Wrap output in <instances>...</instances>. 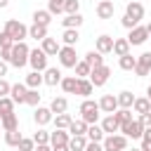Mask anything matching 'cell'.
I'll list each match as a JSON object with an SVG mask.
<instances>
[{
    "instance_id": "cell-1",
    "label": "cell",
    "mask_w": 151,
    "mask_h": 151,
    "mask_svg": "<svg viewBox=\"0 0 151 151\" xmlns=\"http://www.w3.org/2000/svg\"><path fill=\"white\" fill-rule=\"evenodd\" d=\"M28 52H31V47L21 40V42H14L12 45V52H9V61L7 64H12L14 68H24L26 64H28Z\"/></svg>"
},
{
    "instance_id": "cell-2",
    "label": "cell",
    "mask_w": 151,
    "mask_h": 151,
    "mask_svg": "<svg viewBox=\"0 0 151 151\" xmlns=\"http://www.w3.org/2000/svg\"><path fill=\"white\" fill-rule=\"evenodd\" d=\"M80 118L87 123V125H92V123H97L99 120V101H94V99H83V104H80Z\"/></svg>"
},
{
    "instance_id": "cell-3",
    "label": "cell",
    "mask_w": 151,
    "mask_h": 151,
    "mask_svg": "<svg viewBox=\"0 0 151 151\" xmlns=\"http://www.w3.org/2000/svg\"><path fill=\"white\" fill-rule=\"evenodd\" d=\"M2 31H7V33H9V38H12L14 42H21V40H26V38H28V26H26V24H21V21H17V19H7Z\"/></svg>"
},
{
    "instance_id": "cell-4",
    "label": "cell",
    "mask_w": 151,
    "mask_h": 151,
    "mask_svg": "<svg viewBox=\"0 0 151 151\" xmlns=\"http://www.w3.org/2000/svg\"><path fill=\"white\" fill-rule=\"evenodd\" d=\"M101 149L104 151H127V137L116 132V134H106L101 139Z\"/></svg>"
},
{
    "instance_id": "cell-5",
    "label": "cell",
    "mask_w": 151,
    "mask_h": 151,
    "mask_svg": "<svg viewBox=\"0 0 151 151\" xmlns=\"http://www.w3.org/2000/svg\"><path fill=\"white\" fill-rule=\"evenodd\" d=\"M57 57H59V64H61L64 68H73V66L80 61L78 54H76V47H71V45H61L59 52H57Z\"/></svg>"
},
{
    "instance_id": "cell-6",
    "label": "cell",
    "mask_w": 151,
    "mask_h": 151,
    "mask_svg": "<svg viewBox=\"0 0 151 151\" xmlns=\"http://www.w3.org/2000/svg\"><path fill=\"white\" fill-rule=\"evenodd\" d=\"M109 76H111V68H109L106 64H101V66H94L87 78H90V83H92L94 87H104V85L109 83Z\"/></svg>"
},
{
    "instance_id": "cell-7",
    "label": "cell",
    "mask_w": 151,
    "mask_h": 151,
    "mask_svg": "<svg viewBox=\"0 0 151 151\" xmlns=\"http://www.w3.org/2000/svg\"><path fill=\"white\" fill-rule=\"evenodd\" d=\"M118 132H120V134H125L127 139H130V137H132V139H142V134H144V125L139 123V118H137V120L132 118V120H127V123H123Z\"/></svg>"
},
{
    "instance_id": "cell-8",
    "label": "cell",
    "mask_w": 151,
    "mask_h": 151,
    "mask_svg": "<svg viewBox=\"0 0 151 151\" xmlns=\"http://www.w3.org/2000/svg\"><path fill=\"white\" fill-rule=\"evenodd\" d=\"M28 66L33 68V71H45L47 68V54L40 50V47H35V50H31L28 52Z\"/></svg>"
},
{
    "instance_id": "cell-9",
    "label": "cell",
    "mask_w": 151,
    "mask_h": 151,
    "mask_svg": "<svg viewBox=\"0 0 151 151\" xmlns=\"http://www.w3.org/2000/svg\"><path fill=\"white\" fill-rule=\"evenodd\" d=\"M149 40V31H146V26H134V28H130V35H127V42H130V47L132 45H144Z\"/></svg>"
},
{
    "instance_id": "cell-10",
    "label": "cell",
    "mask_w": 151,
    "mask_h": 151,
    "mask_svg": "<svg viewBox=\"0 0 151 151\" xmlns=\"http://www.w3.org/2000/svg\"><path fill=\"white\" fill-rule=\"evenodd\" d=\"M52 118H54V113L50 111V106H35V111H33V120H35V125L38 127H45L47 123H52Z\"/></svg>"
},
{
    "instance_id": "cell-11",
    "label": "cell",
    "mask_w": 151,
    "mask_h": 151,
    "mask_svg": "<svg viewBox=\"0 0 151 151\" xmlns=\"http://www.w3.org/2000/svg\"><path fill=\"white\" fill-rule=\"evenodd\" d=\"M134 73H137L139 78H144V76H149V73H151V52H142V54L137 57Z\"/></svg>"
},
{
    "instance_id": "cell-12",
    "label": "cell",
    "mask_w": 151,
    "mask_h": 151,
    "mask_svg": "<svg viewBox=\"0 0 151 151\" xmlns=\"http://www.w3.org/2000/svg\"><path fill=\"white\" fill-rule=\"evenodd\" d=\"M61 71L57 68V66H47L45 71H42V83L45 85H50V87H54V85H59L61 83Z\"/></svg>"
},
{
    "instance_id": "cell-13",
    "label": "cell",
    "mask_w": 151,
    "mask_h": 151,
    "mask_svg": "<svg viewBox=\"0 0 151 151\" xmlns=\"http://www.w3.org/2000/svg\"><path fill=\"white\" fill-rule=\"evenodd\" d=\"M94 12H97L99 19H113V12H116L113 0H99L97 7H94Z\"/></svg>"
},
{
    "instance_id": "cell-14",
    "label": "cell",
    "mask_w": 151,
    "mask_h": 151,
    "mask_svg": "<svg viewBox=\"0 0 151 151\" xmlns=\"http://www.w3.org/2000/svg\"><path fill=\"white\" fill-rule=\"evenodd\" d=\"M26 92H28L26 83H17V85L9 87V97H12L14 104H26Z\"/></svg>"
},
{
    "instance_id": "cell-15",
    "label": "cell",
    "mask_w": 151,
    "mask_h": 151,
    "mask_svg": "<svg viewBox=\"0 0 151 151\" xmlns=\"http://www.w3.org/2000/svg\"><path fill=\"white\" fill-rule=\"evenodd\" d=\"M59 47H61V45H59V40H57V38H50V35H47V38H42V40H40V50H42L47 57H57Z\"/></svg>"
},
{
    "instance_id": "cell-16",
    "label": "cell",
    "mask_w": 151,
    "mask_h": 151,
    "mask_svg": "<svg viewBox=\"0 0 151 151\" xmlns=\"http://www.w3.org/2000/svg\"><path fill=\"white\" fill-rule=\"evenodd\" d=\"M125 14L132 17L134 21H139V19H144V5L137 2V0H130V2L125 5Z\"/></svg>"
},
{
    "instance_id": "cell-17",
    "label": "cell",
    "mask_w": 151,
    "mask_h": 151,
    "mask_svg": "<svg viewBox=\"0 0 151 151\" xmlns=\"http://www.w3.org/2000/svg\"><path fill=\"white\" fill-rule=\"evenodd\" d=\"M101 130H104V134H116V132L120 130V123L116 120L113 113H106V116H104V120H101Z\"/></svg>"
},
{
    "instance_id": "cell-18",
    "label": "cell",
    "mask_w": 151,
    "mask_h": 151,
    "mask_svg": "<svg viewBox=\"0 0 151 151\" xmlns=\"http://www.w3.org/2000/svg\"><path fill=\"white\" fill-rule=\"evenodd\" d=\"M71 134L68 130H61V127H54V132H50V146H59V144H68Z\"/></svg>"
},
{
    "instance_id": "cell-19",
    "label": "cell",
    "mask_w": 151,
    "mask_h": 151,
    "mask_svg": "<svg viewBox=\"0 0 151 151\" xmlns=\"http://www.w3.org/2000/svg\"><path fill=\"white\" fill-rule=\"evenodd\" d=\"M118 109V99H116V94H104L101 99H99V111H104V113H113Z\"/></svg>"
},
{
    "instance_id": "cell-20",
    "label": "cell",
    "mask_w": 151,
    "mask_h": 151,
    "mask_svg": "<svg viewBox=\"0 0 151 151\" xmlns=\"http://www.w3.org/2000/svg\"><path fill=\"white\" fill-rule=\"evenodd\" d=\"M94 50H97V52H101V54H109V52L113 50V38H111V35H106V33H104V35H99V38H97V42H94Z\"/></svg>"
},
{
    "instance_id": "cell-21",
    "label": "cell",
    "mask_w": 151,
    "mask_h": 151,
    "mask_svg": "<svg viewBox=\"0 0 151 151\" xmlns=\"http://www.w3.org/2000/svg\"><path fill=\"white\" fill-rule=\"evenodd\" d=\"M92 92H94V85L90 83V78H78V87H76V94H80L83 99H87Z\"/></svg>"
},
{
    "instance_id": "cell-22",
    "label": "cell",
    "mask_w": 151,
    "mask_h": 151,
    "mask_svg": "<svg viewBox=\"0 0 151 151\" xmlns=\"http://www.w3.org/2000/svg\"><path fill=\"white\" fill-rule=\"evenodd\" d=\"M61 26H64V28H80V26H83V14H80V12L66 14V17L61 19Z\"/></svg>"
},
{
    "instance_id": "cell-23",
    "label": "cell",
    "mask_w": 151,
    "mask_h": 151,
    "mask_svg": "<svg viewBox=\"0 0 151 151\" xmlns=\"http://www.w3.org/2000/svg\"><path fill=\"white\" fill-rule=\"evenodd\" d=\"M85 137H87V142H101V139H104L106 134H104L101 125L92 123V125H87V132H85Z\"/></svg>"
},
{
    "instance_id": "cell-24",
    "label": "cell",
    "mask_w": 151,
    "mask_h": 151,
    "mask_svg": "<svg viewBox=\"0 0 151 151\" xmlns=\"http://www.w3.org/2000/svg\"><path fill=\"white\" fill-rule=\"evenodd\" d=\"M78 38H80L78 28H64V33H61V42L64 45H71V47L78 45Z\"/></svg>"
},
{
    "instance_id": "cell-25",
    "label": "cell",
    "mask_w": 151,
    "mask_h": 151,
    "mask_svg": "<svg viewBox=\"0 0 151 151\" xmlns=\"http://www.w3.org/2000/svg\"><path fill=\"white\" fill-rule=\"evenodd\" d=\"M26 87H31V90H40V85H42V73L40 71H31V73H26Z\"/></svg>"
},
{
    "instance_id": "cell-26",
    "label": "cell",
    "mask_w": 151,
    "mask_h": 151,
    "mask_svg": "<svg viewBox=\"0 0 151 151\" xmlns=\"http://www.w3.org/2000/svg\"><path fill=\"white\" fill-rule=\"evenodd\" d=\"M116 99H118V109H132V104H134V94H132V92H127V90L118 92V94H116Z\"/></svg>"
},
{
    "instance_id": "cell-27",
    "label": "cell",
    "mask_w": 151,
    "mask_h": 151,
    "mask_svg": "<svg viewBox=\"0 0 151 151\" xmlns=\"http://www.w3.org/2000/svg\"><path fill=\"white\" fill-rule=\"evenodd\" d=\"M85 146H87V137L85 134H71V139H68V149L71 151H85Z\"/></svg>"
},
{
    "instance_id": "cell-28",
    "label": "cell",
    "mask_w": 151,
    "mask_h": 151,
    "mask_svg": "<svg viewBox=\"0 0 151 151\" xmlns=\"http://www.w3.org/2000/svg\"><path fill=\"white\" fill-rule=\"evenodd\" d=\"M132 111L134 113H149L151 111V101H149V97H134V104H132Z\"/></svg>"
},
{
    "instance_id": "cell-29",
    "label": "cell",
    "mask_w": 151,
    "mask_h": 151,
    "mask_svg": "<svg viewBox=\"0 0 151 151\" xmlns=\"http://www.w3.org/2000/svg\"><path fill=\"white\" fill-rule=\"evenodd\" d=\"M111 52L118 54V57L127 54V52H130V42H127V38H113V50H111Z\"/></svg>"
},
{
    "instance_id": "cell-30",
    "label": "cell",
    "mask_w": 151,
    "mask_h": 151,
    "mask_svg": "<svg viewBox=\"0 0 151 151\" xmlns=\"http://www.w3.org/2000/svg\"><path fill=\"white\" fill-rule=\"evenodd\" d=\"M59 85H61V90H64L66 94H76V87H78V78H76V76H64Z\"/></svg>"
},
{
    "instance_id": "cell-31",
    "label": "cell",
    "mask_w": 151,
    "mask_h": 151,
    "mask_svg": "<svg viewBox=\"0 0 151 151\" xmlns=\"http://www.w3.org/2000/svg\"><path fill=\"white\" fill-rule=\"evenodd\" d=\"M0 123H2V130H5V132H7V130H17V127H19V116L12 111V113L2 116V118H0Z\"/></svg>"
},
{
    "instance_id": "cell-32",
    "label": "cell",
    "mask_w": 151,
    "mask_h": 151,
    "mask_svg": "<svg viewBox=\"0 0 151 151\" xmlns=\"http://www.w3.org/2000/svg\"><path fill=\"white\" fill-rule=\"evenodd\" d=\"M33 24L50 26V24H52V14H50L47 9H35V12H33Z\"/></svg>"
},
{
    "instance_id": "cell-33",
    "label": "cell",
    "mask_w": 151,
    "mask_h": 151,
    "mask_svg": "<svg viewBox=\"0 0 151 151\" xmlns=\"http://www.w3.org/2000/svg\"><path fill=\"white\" fill-rule=\"evenodd\" d=\"M28 38H33V40H42V38H47V26L31 24V26H28Z\"/></svg>"
},
{
    "instance_id": "cell-34",
    "label": "cell",
    "mask_w": 151,
    "mask_h": 151,
    "mask_svg": "<svg viewBox=\"0 0 151 151\" xmlns=\"http://www.w3.org/2000/svg\"><path fill=\"white\" fill-rule=\"evenodd\" d=\"M118 66H120L123 71H134V66H137V57H132V54L127 52V54L118 57Z\"/></svg>"
},
{
    "instance_id": "cell-35",
    "label": "cell",
    "mask_w": 151,
    "mask_h": 151,
    "mask_svg": "<svg viewBox=\"0 0 151 151\" xmlns=\"http://www.w3.org/2000/svg\"><path fill=\"white\" fill-rule=\"evenodd\" d=\"M66 109H68L66 97H54V99L50 101V111H52V113H66Z\"/></svg>"
},
{
    "instance_id": "cell-36",
    "label": "cell",
    "mask_w": 151,
    "mask_h": 151,
    "mask_svg": "<svg viewBox=\"0 0 151 151\" xmlns=\"http://www.w3.org/2000/svg\"><path fill=\"white\" fill-rule=\"evenodd\" d=\"M85 132H87V123H85L83 118L71 120V125H68V134H85Z\"/></svg>"
},
{
    "instance_id": "cell-37",
    "label": "cell",
    "mask_w": 151,
    "mask_h": 151,
    "mask_svg": "<svg viewBox=\"0 0 151 151\" xmlns=\"http://www.w3.org/2000/svg\"><path fill=\"white\" fill-rule=\"evenodd\" d=\"M85 61L94 68V66H101L104 64V57H101V52H97V50H90L87 54H85Z\"/></svg>"
},
{
    "instance_id": "cell-38",
    "label": "cell",
    "mask_w": 151,
    "mask_h": 151,
    "mask_svg": "<svg viewBox=\"0 0 151 151\" xmlns=\"http://www.w3.org/2000/svg\"><path fill=\"white\" fill-rule=\"evenodd\" d=\"M52 120H54V127H61V130H68V125H71V120H73V118H71L68 113H57V116H54Z\"/></svg>"
},
{
    "instance_id": "cell-39",
    "label": "cell",
    "mask_w": 151,
    "mask_h": 151,
    "mask_svg": "<svg viewBox=\"0 0 151 151\" xmlns=\"http://www.w3.org/2000/svg\"><path fill=\"white\" fill-rule=\"evenodd\" d=\"M21 137H24V134L19 132V127H17V130H7V132H5V144H7V146H17Z\"/></svg>"
},
{
    "instance_id": "cell-40",
    "label": "cell",
    "mask_w": 151,
    "mask_h": 151,
    "mask_svg": "<svg viewBox=\"0 0 151 151\" xmlns=\"http://www.w3.org/2000/svg\"><path fill=\"white\" fill-rule=\"evenodd\" d=\"M73 68H76V78H87V76H90V71H92V66H90L85 59H83V61H78Z\"/></svg>"
},
{
    "instance_id": "cell-41",
    "label": "cell",
    "mask_w": 151,
    "mask_h": 151,
    "mask_svg": "<svg viewBox=\"0 0 151 151\" xmlns=\"http://www.w3.org/2000/svg\"><path fill=\"white\" fill-rule=\"evenodd\" d=\"M12 111H14V101H12V97H0V118L7 116V113H12Z\"/></svg>"
},
{
    "instance_id": "cell-42",
    "label": "cell",
    "mask_w": 151,
    "mask_h": 151,
    "mask_svg": "<svg viewBox=\"0 0 151 151\" xmlns=\"http://www.w3.org/2000/svg\"><path fill=\"white\" fill-rule=\"evenodd\" d=\"M113 116H116V120L123 125V123L132 120V109H116V111H113Z\"/></svg>"
},
{
    "instance_id": "cell-43",
    "label": "cell",
    "mask_w": 151,
    "mask_h": 151,
    "mask_svg": "<svg viewBox=\"0 0 151 151\" xmlns=\"http://www.w3.org/2000/svg\"><path fill=\"white\" fill-rule=\"evenodd\" d=\"M47 12L54 17V14H61L64 12V0H47Z\"/></svg>"
},
{
    "instance_id": "cell-44",
    "label": "cell",
    "mask_w": 151,
    "mask_h": 151,
    "mask_svg": "<svg viewBox=\"0 0 151 151\" xmlns=\"http://www.w3.org/2000/svg\"><path fill=\"white\" fill-rule=\"evenodd\" d=\"M40 97H42V94H40L38 90H31V87H28V92H26V104H28V106H38V104H40Z\"/></svg>"
},
{
    "instance_id": "cell-45",
    "label": "cell",
    "mask_w": 151,
    "mask_h": 151,
    "mask_svg": "<svg viewBox=\"0 0 151 151\" xmlns=\"http://www.w3.org/2000/svg\"><path fill=\"white\" fill-rule=\"evenodd\" d=\"M17 149H19V151H33V149H35L33 137H21V139H19V144H17Z\"/></svg>"
},
{
    "instance_id": "cell-46",
    "label": "cell",
    "mask_w": 151,
    "mask_h": 151,
    "mask_svg": "<svg viewBox=\"0 0 151 151\" xmlns=\"http://www.w3.org/2000/svg\"><path fill=\"white\" fill-rule=\"evenodd\" d=\"M80 12V0H64V14H76Z\"/></svg>"
},
{
    "instance_id": "cell-47",
    "label": "cell",
    "mask_w": 151,
    "mask_h": 151,
    "mask_svg": "<svg viewBox=\"0 0 151 151\" xmlns=\"http://www.w3.org/2000/svg\"><path fill=\"white\" fill-rule=\"evenodd\" d=\"M33 142H35V144H50V132L40 127V130L33 134Z\"/></svg>"
},
{
    "instance_id": "cell-48",
    "label": "cell",
    "mask_w": 151,
    "mask_h": 151,
    "mask_svg": "<svg viewBox=\"0 0 151 151\" xmlns=\"http://www.w3.org/2000/svg\"><path fill=\"white\" fill-rule=\"evenodd\" d=\"M12 45H14V40L9 38V33L0 31V50H12Z\"/></svg>"
},
{
    "instance_id": "cell-49",
    "label": "cell",
    "mask_w": 151,
    "mask_h": 151,
    "mask_svg": "<svg viewBox=\"0 0 151 151\" xmlns=\"http://www.w3.org/2000/svg\"><path fill=\"white\" fill-rule=\"evenodd\" d=\"M120 24H123V26H125V28H127V31H130V28H134V26H137V24H139V21H134V19H132V17H127V14H125V17H123V19H120Z\"/></svg>"
},
{
    "instance_id": "cell-50",
    "label": "cell",
    "mask_w": 151,
    "mask_h": 151,
    "mask_svg": "<svg viewBox=\"0 0 151 151\" xmlns=\"http://www.w3.org/2000/svg\"><path fill=\"white\" fill-rule=\"evenodd\" d=\"M9 83L5 80V78H0V97H9Z\"/></svg>"
},
{
    "instance_id": "cell-51",
    "label": "cell",
    "mask_w": 151,
    "mask_h": 151,
    "mask_svg": "<svg viewBox=\"0 0 151 151\" xmlns=\"http://www.w3.org/2000/svg\"><path fill=\"white\" fill-rule=\"evenodd\" d=\"M139 123H142L144 127H151V111H149V113H142V116H139Z\"/></svg>"
},
{
    "instance_id": "cell-52",
    "label": "cell",
    "mask_w": 151,
    "mask_h": 151,
    "mask_svg": "<svg viewBox=\"0 0 151 151\" xmlns=\"http://www.w3.org/2000/svg\"><path fill=\"white\" fill-rule=\"evenodd\" d=\"M85 151H104V149H101V142H87Z\"/></svg>"
},
{
    "instance_id": "cell-53",
    "label": "cell",
    "mask_w": 151,
    "mask_h": 151,
    "mask_svg": "<svg viewBox=\"0 0 151 151\" xmlns=\"http://www.w3.org/2000/svg\"><path fill=\"white\" fill-rule=\"evenodd\" d=\"M142 151H151V139H144L142 137V146H139Z\"/></svg>"
},
{
    "instance_id": "cell-54",
    "label": "cell",
    "mask_w": 151,
    "mask_h": 151,
    "mask_svg": "<svg viewBox=\"0 0 151 151\" xmlns=\"http://www.w3.org/2000/svg\"><path fill=\"white\" fill-rule=\"evenodd\" d=\"M7 66H9V64L0 59V78H5V76H7Z\"/></svg>"
},
{
    "instance_id": "cell-55",
    "label": "cell",
    "mask_w": 151,
    "mask_h": 151,
    "mask_svg": "<svg viewBox=\"0 0 151 151\" xmlns=\"http://www.w3.org/2000/svg\"><path fill=\"white\" fill-rule=\"evenodd\" d=\"M33 151H52V146H50V144H35Z\"/></svg>"
},
{
    "instance_id": "cell-56",
    "label": "cell",
    "mask_w": 151,
    "mask_h": 151,
    "mask_svg": "<svg viewBox=\"0 0 151 151\" xmlns=\"http://www.w3.org/2000/svg\"><path fill=\"white\" fill-rule=\"evenodd\" d=\"M52 151H71L68 144H59V146H52Z\"/></svg>"
},
{
    "instance_id": "cell-57",
    "label": "cell",
    "mask_w": 151,
    "mask_h": 151,
    "mask_svg": "<svg viewBox=\"0 0 151 151\" xmlns=\"http://www.w3.org/2000/svg\"><path fill=\"white\" fill-rule=\"evenodd\" d=\"M144 139H151V127H144V134H142Z\"/></svg>"
},
{
    "instance_id": "cell-58",
    "label": "cell",
    "mask_w": 151,
    "mask_h": 151,
    "mask_svg": "<svg viewBox=\"0 0 151 151\" xmlns=\"http://www.w3.org/2000/svg\"><path fill=\"white\" fill-rule=\"evenodd\" d=\"M7 5H9V0H0V9H2V7H7Z\"/></svg>"
},
{
    "instance_id": "cell-59",
    "label": "cell",
    "mask_w": 151,
    "mask_h": 151,
    "mask_svg": "<svg viewBox=\"0 0 151 151\" xmlns=\"http://www.w3.org/2000/svg\"><path fill=\"white\" fill-rule=\"evenodd\" d=\"M146 97H149V101H151V85H149V90H146Z\"/></svg>"
},
{
    "instance_id": "cell-60",
    "label": "cell",
    "mask_w": 151,
    "mask_h": 151,
    "mask_svg": "<svg viewBox=\"0 0 151 151\" xmlns=\"http://www.w3.org/2000/svg\"><path fill=\"white\" fill-rule=\"evenodd\" d=\"M146 31H149V35H151V21H149V24H146Z\"/></svg>"
},
{
    "instance_id": "cell-61",
    "label": "cell",
    "mask_w": 151,
    "mask_h": 151,
    "mask_svg": "<svg viewBox=\"0 0 151 151\" xmlns=\"http://www.w3.org/2000/svg\"><path fill=\"white\" fill-rule=\"evenodd\" d=\"M130 151H142V149H130Z\"/></svg>"
},
{
    "instance_id": "cell-62",
    "label": "cell",
    "mask_w": 151,
    "mask_h": 151,
    "mask_svg": "<svg viewBox=\"0 0 151 151\" xmlns=\"http://www.w3.org/2000/svg\"><path fill=\"white\" fill-rule=\"evenodd\" d=\"M137 2H142V0H137Z\"/></svg>"
},
{
    "instance_id": "cell-63",
    "label": "cell",
    "mask_w": 151,
    "mask_h": 151,
    "mask_svg": "<svg viewBox=\"0 0 151 151\" xmlns=\"http://www.w3.org/2000/svg\"><path fill=\"white\" fill-rule=\"evenodd\" d=\"M0 127H2V123H0Z\"/></svg>"
},
{
    "instance_id": "cell-64",
    "label": "cell",
    "mask_w": 151,
    "mask_h": 151,
    "mask_svg": "<svg viewBox=\"0 0 151 151\" xmlns=\"http://www.w3.org/2000/svg\"><path fill=\"white\" fill-rule=\"evenodd\" d=\"M149 38H151V35H149Z\"/></svg>"
}]
</instances>
